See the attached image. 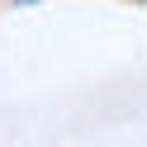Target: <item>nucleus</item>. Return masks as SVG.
I'll use <instances>...</instances> for the list:
<instances>
[]
</instances>
